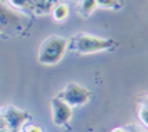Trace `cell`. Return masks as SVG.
<instances>
[{
    "mask_svg": "<svg viewBox=\"0 0 148 132\" xmlns=\"http://www.w3.org/2000/svg\"><path fill=\"white\" fill-rule=\"evenodd\" d=\"M116 46L114 39L99 38L91 33H76L68 39V49L79 55H89L102 50H111Z\"/></svg>",
    "mask_w": 148,
    "mask_h": 132,
    "instance_id": "1",
    "label": "cell"
},
{
    "mask_svg": "<svg viewBox=\"0 0 148 132\" xmlns=\"http://www.w3.org/2000/svg\"><path fill=\"white\" fill-rule=\"evenodd\" d=\"M68 50V39L62 36H49L46 38L39 50H38V60L42 65L52 66L59 63Z\"/></svg>",
    "mask_w": 148,
    "mask_h": 132,
    "instance_id": "2",
    "label": "cell"
},
{
    "mask_svg": "<svg viewBox=\"0 0 148 132\" xmlns=\"http://www.w3.org/2000/svg\"><path fill=\"white\" fill-rule=\"evenodd\" d=\"M59 98L62 101H65L71 108H75V106H82V105L88 103V101H89V92L84 86H81L79 83L71 82L60 92Z\"/></svg>",
    "mask_w": 148,
    "mask_h": 132,
    "instance_id": "3",
    "label": "cell"
},
{
    "mask_svg": "<svg viewBox=\"0 0 148 132\" xmlns=\"http://www.w3.org/2000/svg\"><path fill=\"white\" fill-rule=\"evenodd\" d=\"M60 0H9L10 6L14 9L33 13V14H45L52 12L53 6L58 4Z\"/></svg>",
    "mask_w": 148,
    "mask_h": 132,
    "instance_id": "4",
    "label": "cell"
},
{
    "mask_svg": "<svg viewBox=\"0 0 148 132\" xmlns=\"http://www.w3.org/2000/svg\"><path fill=\"white\" fill-rule=\"evenodd\" d=\"M25 29V20L20 14L0 4V33H19Z\"/></svg>",
    "mask_w": 148,
    "mask_h": 132,
    "instance_id": "5",
    "label": "cell"
},
{
    "mask_svg": "<svg viewBox=\"0 0 148 132\" xmlns=\"http://www.w3.org/2000/svg\"><path fill=\"white\" fill-rule=\"evenodd\" d=\"M50 114H52V122L56 127H63L72 119V108L65 101H62L59 96L52 98Z\"/></svg>",
    "mask_w": 148,
    "mask_h": 132,
    "instance_id": "6",
    "label": "cell"
},
{
    "mask_svg": "<svg viewBox=\"0 0 148 132\" xmlns=\"http://www.w3.org/2000/svg\"><path fill=\"white\" fill-rule=\"evenodd\" d=\"M3 115V119L6 122V127L10 129L12 132L20 131V128L23 127V124L27 122L29 119V115L14 106H7L4 108V111L1 112Z\"/></svg>",
    "mask_w": 148,
    "mask_h": 132,
    "instance_id": "7",
    "label": "cell"
},
{
    "mask_svg": "<svg viewBox=\"0 0 148 132\" xmlns=\"http://www.w3.org/2000/svg\"><path fill=\"white\" fill-rule=\"evenodd\" d=\"M52 14H53L55 20H58V22H63V20L68 17V14H69V9H68V6H66L65 3L59 1L58 4L53 6V9H52Z\"/></svg>",
    "mask_w": 148,
    "mask_h": 132,
    "instance_id": "8",
    "label": "cell"
},
{
    "mask_svg": "<svg viewBox=\"0 0 148 132\" xmlns=\"http://www.w3.org/2000/svg\"><path fill=\"white\" fill-rule=\"evenodd\" d=\"M78 3H79V13L82 16H91L98 7L97 0H79Z\"/></svg>",
    "mask_w": 148,
    "mask_h": 132,
    "instance_id": "9",
    "label": "cell"
},
{
    "mask_svg": "<svg viewBox=\"0 0 148 132\" xmlns=\"http://www.w3.org/2000/svg\"><path fill=\"white\" fill-rule=\"evenodd\" d=\"M97 4L103 9H112V10L121 9V3L118 0H97Z\"/></svg>",
    "mask_w": 148,
    "mask_h": 132,
    "instance_id": "10",
    "label": "cell"
},
{
    "mask_svg": "<svg viewBox=\"0 0 148 132\" xmlns=\"http://www.w3.org/2000/svg\"><path fill=\"white\" fill-rule=\"evenodd\" d=\"M138 118L140 121L148 128V106H145L144 103L140 105V111H138Z\"/></svg>",
    "mask_w": 148,
    "mask_h": 132,
    "instance_id": "11",
    "label": "cell"
},
{
    "mask_svg": "<svg viewBox=\"0 0 148 132\" xmlns=\"http://www.w3.org/2000/svg\"><path fill=\"white\" fill-rule=\"evenodd\" d=\"M19 132H43V131H42V128H40L39 125H36V124H30V122H26V124H23V127L20 128V131Z\"/></svg>",
    "mask_w": 148,
    "mask_h": 132,
    "instance_id": "12",
    "label": "cell"
},
{
    "mask_svg": "<svg viewBox=\"0 0 148 132\" xmlns=\"http://www.w3.org/2000/svg\"><path fill=\"white\" fill-rule=\"evenodd\" d=\"M4 127H6V122H4L3 115H1V112H0V129H1V128H4Z\"/></svg>",
    "mask_w": 148,
    "mask_h": 132,
    "instance_id": "13",
    "label": "cell"
},
{
    "mask_svg": "<svg viewBox=\"0 0 148 132\" xmlns=\"http://www.w3.org/2000/svg\"><path fill=\"white\" fill-rule=\"evenodd\" d=\"M111 132H127V129H124V128H114Z\"/></svg>",
    "mask_w": 148,
    "mask_h": 132,
    "instance_id": "14",
    "label": "cell"
},
{
    "mask_svg": "<svg viewBox=\"0 0 148 132\" xmlns=\"http://www.w3.org/2000/svg\"><path fill=\"white\" fill-rule=\"evenodd\" d=\"M127 132H141L140 129H137V128H134V127H131V128H128Z\"/></svg>",
    "mask_w": 148,
    "mask_h": 132,
    "instance_id": "15",
    "label": "cell"
},
{
    "mask_svg": "<svg viewBox=\"0 0 148 132\" xmlns=\"http://www.w3.org/2000/svg\"><path fill=\"white\" fill-rule=\"evenodd\" d=\"M0 132H12V131H10L7 127H4V128H1V129H0Z\"/></svg>",
    "mask_w": 148,
    "mask_h": 132,
    "instance_id": "16",
    "label": "cell"
},
{
    "mask_svg": "<svg viewBox=\"0 0 148 132\" xmlns=\"http://www.w3.org/2000/svg\"><path fill=\"white\" fill-rule=\"evenodd\" d=\"M141 103H144L145 106H148V96H145V99H144V101H143Z\"/></svg>",
    "mask_w": 148,
    "mask_h": 132,
    "instance_id": "17",
    "label": "cell"
},
{
    "mask_svg": "<svg viewBox=\"0 0 148 132\" xmlns=\"http://www.w3.org/2000/svg\"><path fill=\"white\" fill-rule=\"evenodd\" d=\"M75 1H79V0H75Z\"/></svg>",
    "mask_w": 148,
    "mask_h": 132,
    "instance_id": "18",
    "label": "cell"
},
{
    "mask_svg": "<svg viewBox=\"0 0 148 132\" xmlns=\"http://www.w3.org/2000/svg\"><path fill=\"white\" fill-rule=\"evenodd\" d=\"M16 132H19V131H16Z\"/></svg>",
    "mask_w": 148,
    "mask_h": 132,
    "instance_id": "19",
    "label": "cell"
}]
</instances>
